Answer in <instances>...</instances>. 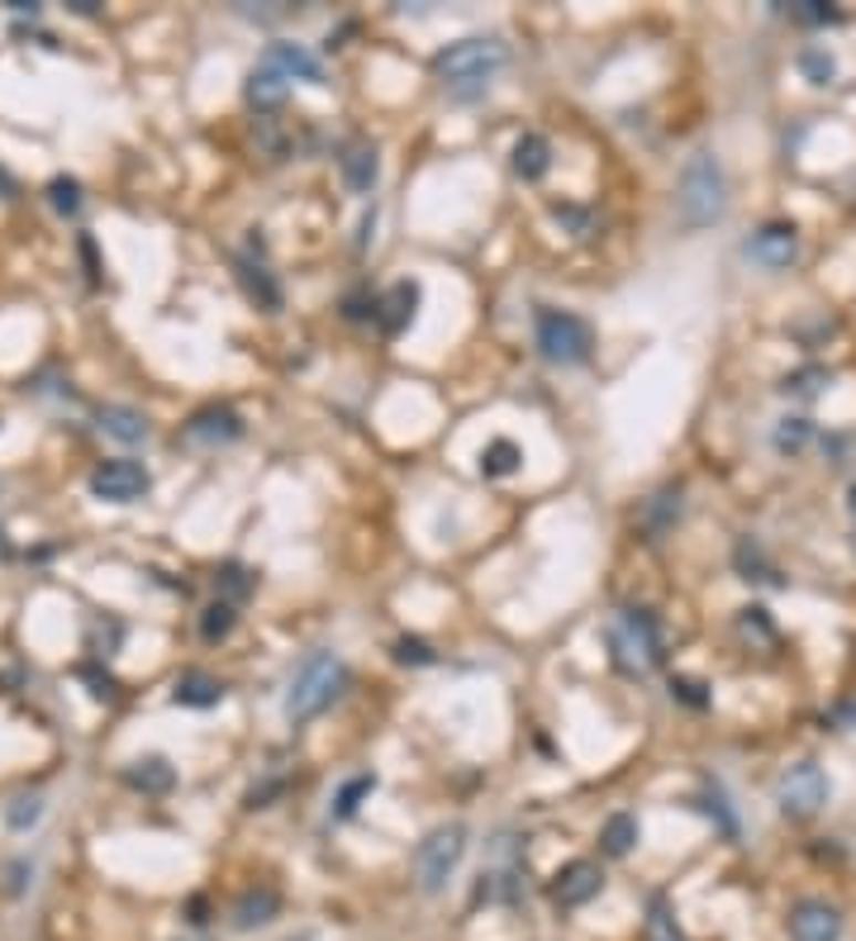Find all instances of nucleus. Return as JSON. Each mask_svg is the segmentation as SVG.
I'll list each match as a JSON object with an SVG mask.
<instances>
[{
  "label": "nucleus",
  "mask_w": 856,
  "mask_h": 941,
  "mask_svg": "<svg viewBox=\"0 0 856 941\" xmlns=\"http://www.w3.org/2000/svg\"><path fill=\"white\" fill-rule=\"evenodd\" d=\"M833 723H847V728H856V704H837V709H833Z\"/></svg>",
  "instance_id": "obj_42"
},
{
  "label": "nucleus",
  "mask_w": 856,
  "mask_h": 941,
  "mask_svg": "<svg viewBox=\"0 0 856 941\" xmlns=\"http://www.w3.org/2000/svg\"><path fill=\"white\" fill-rule=\"evenodd\" d=\"M847 509H852V519H856V481H852V490H847Z\"/></svg>",
  "instance_id": "obj_44"
},
{
  "label": "nucleus",
  "mask_w": 856,
  "mask_h": 941,
  "mask_svg": "<svg viewBox=\"0 0 856 941\" xmlns=\"http://www.w3.org/2000/svg\"><path fill=\"white\" fill-rule=\"evenodd\" d=\"M67 6H72L76 14H95V0H67Z\"/></svg>",
  "instance_id": "obj_43"
},
{
  "label": "nucleus",
  "mask_w": 856,
  "mask_h": 941,
  "mask_svg": "<svg viewBox=\"0 0 856 941\" xmlns=\"http://www.w3.org/2000/svg\"><path fill=\"white\" fill-rule=\"evenodd\" d=\"M808 442H814V424H808V419H781V424H775V433H771V448L781 457H800Z\"/></svg>",
  "instance_id": "obj_27"
},
{
  "label": "nucleus",
  "mask_w": 856,
  "mask_h": 941,
  "mask_svg": "<svg viewBox=\"0 0 856 941\" xmlns=\"http://www.w3.org/2000/svg\"><path fill=\"white\" fill-rule=\"evenodd\" d=\"M671 694L680 699V704H690V709H704V704H709L704 684H700V680H690V676H676V680H671Z\"/></svg>",
  "instance_id": "obj_38"
},
{
  "label": "nucleus",
  "mask_w": 856,
  "mask_h": 941,
  "mask_svg": "<svg viewBox=\"0 0 856 941\" xmlns=\"http://www.w3.org/2000/svg\"><path fill=\"white\" fill-rule=\"evenodd\" d=\"M800 72H804L814 86H833L837 62H833L828 48H804V53H800Z\"/></svg>",
  "instance_id": "obj_31"
},
{
  "label": "nucleus",
  "mask_w": 856,
  "mask_h": 941,
  "mask_svg": "<svg viewBox=\"0 0 856 941\" xmlns=\"http://www.w3.org/2000/svg\"><path fill=\"white\" fill-rule=\"evenodd\" d=\"M395 661H400V666H434L438 657H434V647H428L424 637H400V642H395Z\"/></svg>",
  "instance_id": "obj_34"
},
{
  "label": "nucleus",
  "mask_w": 856,
  "mask_h": 941,
  "mask_svg": "<svg viewBox=\"0 0 856 941\" xmlns=\"http://www.w3.org/2000/svg\"><path fill=\"white\" fill-rule=\"evenodd\" d=\"M338 171H343V181H347L353 196H372L376 181H380V153H376V143H367V138L347 143L343 157H338Z\"/></svg>",
  "instance_id": "obj_13"
},
{
  "label": "nucleus",
  "mask_w": 856,
  "mask_h": 941,
  "mask_svg": "<svg viewBox=\"0 0 856 941\" xmlns=\"http://www.w3.org/2000/svg\"><path fill=\"white\" fill-rule=\"evenodd\" d=\"M647 937H653V941H686V937H680V928H676V918L666 913V903H661V899H653V918H647Z\"/></svg>",
  "instance_id": "obj_36"
},
{
  "label": "nucleus",
  "mask_w": 856,
  "mask_h": 941,
  "mask_svg": "<svg viewBox=\"0 0 856 941\" xmlns=\"http://www.w3.org/2000/svg\"><path fill=\"white\" fill-rule=\"evenodd\" d=\"M171 699H177L181 709H215L219 699H225V684H219L215 676H205V671H190V676L177 680Z\"/></svg>",
  "instance_id": "obj_19"
},
{
  "label": "nucleus",
  "mask_w": 856,
  "mask_h": 941,
  "mask_svg": "<svg viewBox=\"0 0 856 941\" xmlns=\"http://www.w3.org/2000/svg\"><path fill=\"white\" fill-rule=\"evenodd\" d=\"M748 258L766 271H781L800 258V229L785 224V219H775V224H761L752 238H748Z\"/></svg>",
  "instance_id": "obj_9"
},
{
  "label": "nucleus",
  "mask_w": 856,
  "mask_h": 941,
  "mask_svg": "<svg viewBox=\"0 0 856 941\" xmlns=\"http://www.w3.org/2000/svg\"><path fill=\"white\" fill-rule=\"evenodd\" d=\"M605 637H609L618 671L647 676L661 666V624H657L653 609H618L614 624L605 628Z\"/></svg>",
  "instance_id": "obj_4"
},
{
  "label": "nucleus",
  "mask_w": 856,
  "mask_h": 941,
  "mask_svg": "<svg viewBox=\"0 0 856 941\" xmlns=\"http://www.w3.org/2000/svg\"><path fill=\"white\" fill-rule=\"evenodd\" d=\"M733 556H738V571H742V581H766V585H781V581H775V571L766 566V556H761V547H756L752 537H742Z\"/></svg>",
  "instance_id": "obj_30"
},
{
  "label": "nucleus",
  "mask_w": 856,
  "mask_h": 941,
  "mask_svg": "<svg viewBox=\"0 0 856 941\" xmlns=\"http://www.w3.org/2000/svg\"><path fill=\"white\" fill-rule=\"evenodd\" d=\"M504 62H510V43H500V39H457L434 57V72H438V82L457 95V101H476V95H481L504 72Z\"/></svg>",
  "instance_id": "obj_1"
},
{
  "label": "nucleus",
  "mask_w": 856,
  "mask_h": 941,
  "mask_svg": "<svg viewBox=\"0 0 856 941\" xmlns=\"http://www.w3.org/2000/svg\"><path fill=\"white\" fill-rule=\"evenodd\" d=\"M599 885H605V875H599L595 860H566L557 870V880H552V899L562 908H581L599 895Z\"/></svg>",
  "instance_id": "obj_10"
},
{
  "label": "nucleus",
  "mask_w": 856,
  "mask_h": 941,
  "mask_svg": "<svg viewBox=\"0 0 856 941\" xmlns=\"http://www.w3.org/2000/svg\"><path fill=\"white\" fill-rule=\"evenodd\" d=\"M828 380H833V372H823V366H800V372H790L781 380V390L795 395V400H814V395H823Z\"/></svg>",
  "instance_id": "obj_28"
},
{
  "label": "nucleus",
  "mask_w": 856,
  "mask_h": 941,
  "mask_svg": "<svg viewBox=\"0 0 856 941\" xmlns=\"http://www.w3.org/2000/svg\"><path fill=\"white\" fill-rule=\"evenodd\" d=\"M343 690H347V666L333 657V651H314L295 671L291 690H285V718H291V723H310V718H320Z\"/></svg>",
  "instance_id": "obj_3"
},
{
  "label": "nucleus",
  "mask_w": 856,
  "mask_h": 941,
  "mask_svg": "<svg viewBox=\"0 0 856 941\" xmlns=\"http://www.w3.org/2000/svg\"><path fill=\"white\" fill-rule=\"evenodd\" d=\"M148 471L138 467V461H101V467L91 471V494L95 500H105V504H134L148 494Z\"/></svg>",
  "instance_id": "obj_8"
},
{
  "label": "nucleus",
  "mask_w": 856,
  "mask_h": 941,
  "mask_svg": "<svg viewBox=\"0 0 856 941\" xmlns=\"http://www.w3.org/2000/svg\"><path fill=\"white\" fill-rule=\"evenodd\" d=\"M6 818H10L14 833H24V827H34V823L43 818V799H39V794H20V799L10 804Z\"/></svg>",
  "instance_id": "obj_33"
},
{
  "label": "nucleus",
  "mask_w": 856,
  "mask_h": 941,
  "mask_svg": "<svg viewBox=\"0 0 856 941\" xmlns=\"http://www.w3.org/2000/svg\"><path fill=\"white\" fill-rule=\"evenodd\" d=\"M101 433H109L115 442H143L148 438V419H143L138 409H129V405H105L101 409Z\"/></svg>",
  "instance_id": "obj_18"
},
{
  "label": "nucleus",
  "mask_w": 856,
  "mask_h": 941,
  "mask_svg": "<svg viewBox=\"0 0 856 941\" xmlns=\"http://www.w3.org/2000/svg\"><path fill=\"white\" fill-rule=\"evenodd\" d=\"M790 937L795 941H837L843 937V913L823 899H804L790 913Z\"/></svg>",
  "instance_id": "obj_11"
},
{
  "label": "nucleus",
  "mask_w": 856,
  "mask_h": 941,
  "mask_svg": "<svg viewBox=\"0 0 856 941\" xmlns=\"http://www.w3.org/2000/svg\"><path fill=\"white\" fill-rule=\"evenodd\" d=\"M238 281H243V291H248V300H252L258 310H267V314L281 310V285H276V276H272V271H267L262 262L243 258V262H238Z\"/></svg>",
  "instance_id": "obj_17"
},
{
  "label": "nucleus",
  "mask_w": 856,
  "mask_h": 941,
  "mask_svg": "<svg viewBox=\"0 0 856 941\" xmlns=\"http://www.w3.org/2000/svg\"><path fill=\"white\" fill-rule=\"evenodd\" d=\"M510 167H514L519 181H543L552 171V143L543 134H523L510 153Z\"/></svg>",
  "instance_id": "obj_16"
},
{
  "label": "nucleus",
  "mask_w": 856,
  "mask_h": 941,
  "mask_svg": "<svg viewBox=\"0 0 856 941\" xmlns=\"http://www.w3.org/2000/svg\"><path fill=\"white\" fill-rule=\"evenodd\" d=\"M790 20H795V24H833L837 10L828 6V0H800V6H790Z\"/></svg>",
  "instance_id": "obj_35"
},
{
  "label": "nucleus",
  "mask_w": 856,
  "mask_h": 941,
  "mask_svg": "<svg viewBox=\"0 0 856 941\" xmlns=\"http://www.w3.org/2000/svg\"><path fill=\"white\" fill-rule=\"evenodd\" d=\"M215 585H219V589H225V595H229V604H233V599H243V595H248V589H252V576H248V571H243V566H233V562H229V566H219V576H215Z\"/></svg>",
  "instance_id": "obj_37"
},
{
  "label": "nucleus",
  "mask_w": 856,
  "mask_h": 941,
  "mask_svg": "<svg viewBox=\"0 0 856 941\" xmlns=\"http://www.w3.org/2000/svg\"><path fill=\"white\" fill-rule=\"evenodd\" d=\"M775 804H781V813H790V818H814V813L828 804V775H823L814 761L790 765L781 775V785H775Z\"/></svg>",
  "instance_id": "obj_7"
},
{
  "label": "nucleus",
  "mask_w": 856,
  "mask_h": 941,
  "mask_svg": "<svg viewBox=\"0 0 856 941\" xmlns=\"http://www.w3.org/2000/svg\"><path fill=\"white\" fill-rule=\"evenodd\" d=\"M281 790H285V785H281V780H267V785H258V790H252V794H248V808H267V804H272V799H276V794H281Z\"/></svg>",
  "instance_id": "obj_40"
},
{
  "label": "nucleus",
  "mask_w": 856,
  "mask_h": 941,
  "mask_svg": "<svg viewBox=\"0 0 856 941\" xmlns=\"http://www.w3.org/2000/svg\"><path fill=\"white\" fill-rule=\"evenodd\" d=\"M633 847H638V818H633V813H609L605 827H599V851L618 860Z\"/></svg>",
  "instance_id": "obj_23"
},
{
  "label": "nucleus",
  "mask_w": 856,
  "mask_h": 941,
  "mask_svg": "<svg viewBox=\"0 0 856 941\" xmlns=\"http://www.w3.org/2000/svg\"><path fill=\"white\" fill-rule=\"evenodd\" d=\"M676 205L680 219L690 229H709L728 215V177L723 163L713 153H695L686 167H680V186H676Z\"/></svg>",
  "instance_id": "obj_2"
},
{
  "label": "nucleus",
  "mask_w": 856,
  "mask_h": 941,
  "mask_svg": "<svg viewBox=\"0 0 856 941\" xmlns=\"http://www.w3.org/2000/svg\"><path fill=\"white\" fill-rule=\"evenodd\" d=\"M124 775H129V785L143 790V794H167L171 785H177V771L167 765V756H138Z\"/></svg>",
  "instance_id": "obj_22"
},
{
  "label": "nucleus",
  "mask_w": 856,
  "mask_h": 941,
  "mask_svg": "<svg viewBox=\"0 0 856 941\" xmlns=\"http://www.w3.org/2000/svg\"><path fill=\"white\" fill-rule=\"evenodd\" d=\"M552 215H557V219H571V224H576V233H581V238L591 233V215H585V210H571V205H557V210H552Z\"/></svg>",
  "instance_id": "obj_41"
},
{
  "label": "nucleus",
  "mask_w": 856,
  "mask_h": 941,
  "mask_svg": "<svg viewBox=\"0 0 856 941\" xmlns=\"http://www.w3.org/2000/svg\"><path fill=\"white\" fill-rule=\"evenodd\" d=\"M419 310V285L415 281H395L386 295H380V305H376V324L380 333H400L409 318H415Z\"/></svg>",
  "instance_id": "obj_15"
},
{
  "label": "nucleus",
  "mask_w": 856,
  "mask_h": 941,
  "mask_svg": "<svg viewBox=\"0 0 856 941\" xmlns=\"http://www.w3.org/2000/svg\"><path fill=\"white\" fill-rule=\"evenodd\" d=\"M704 808L713 813V818H719V827H723V837H738V818H733V813H728V804H723V794H719V790H713V794H709V804H704Z\"/></svg>",
  "instance_id": "obj_39"
},
{
  "label": "nucleus",
  "mask_w": 856,
  "mask_h": 941,
  "mask_svg": "<svg viewBox=\"0 0 856 941\" xmlns=\"http://www.w3.org/2000/svg\"><path fill=\"white\" fill-rule=\"evenodd\" d=\"M233 624H238L233 604H229V599H215L210 609L200 614V637H205V642H225V637L233 632Z\"/></svg>",
  "instance_id": "obj_29"
},
{
  "label": "nucleus",
  "mask_w": 856,
  "mask_h": 941,
  "mask_svg": "<svg viewBox=\"0 0 856 941\" xmlns=\"http://www.w3.org/2000/svg\"><path fill=\"white\" fill-rule=\"evenodd\" d=\"M276 908H281L276 889H248V895L233 903V928H243V932L262 928V922H272V918H276Z\"/></svg>",
  "instance_id": "obj_20"
},
{
  "label": "nucleus",
  "mask_w": 856,
  "mask_h": 941,
  "mask_svg": "<svg viewBox=\"0 0 856 941\" xmlns=\"http://www.w3.org/2000/svg\"><path fill=\"white\" fill-rule=\"evenodd\" d=\"M519 461H523V452L514 448V442L495 438V442H486V448H481V461H476V467H481L486 481H504V475L519 471Z\"/></svg>",
  "instance_id": "obj_26"
},
{
  "label": "nucleus",
  "mask_w": 856,
  "mask_h": 941,
  "mask_svg": "<svg viewBox=\"0 0 856 941\" xmlns=\"http://www.w3.org/2000/svg\"><path fill=\"white\" fill-rule=\"evenodd\" d=\"M537 353H543L552 366H585L595 353V333L581 314L537 310Z\"/></svg>",
  "instance_id": "obj_5"
},
{
  "label": "nucleus",
  "mask_w": 856,
  "mask_h": 941,
  "mask_svg": "<svg viewBox=\"0 0 856 941\" xmlns=\"http://www.w3.org/2000/svg\"><path fill=\"white\" fill-rule=\"evenodd\" d=\"M186 438L200 442V448H219V442L243 438V419H238L229 405H210V409H200L196 419L186 424Z\"/></svg>",
  "instance_id": "obj_14"
},
{
  "label": "nucleus",
  "mask_w": 856,
  "mask_h": 941,
  "mask_svg": "<svg viewBox=\"0 0 856 941\" xmlns=\"http://www.w3.org/2000/svg\"><path fill=\"white\" fill-rule=\"evenodd\" d=\"M462 856H467V827H462V823H442V827H434V833L419 841V851H415V875H419V889H424V895H438V889L457 875Z\"/></svg>",
  "instance_id": "obj_6"
},
{
  "label": "nucleus",
  "mask_w": 856,
  "mask_h": 941,
  "mask_svg": "<svg viewBox=\"0 0 856 941\" xmlns=\"http://www.w3.org/2000/svg\"><path fill=\"white\" fill-rule=\"evenodd\" d=\"M372 790H376V775H353V780H343V790L333 794V808H328V818H333V823H347V818H357V808L372 799Z\"/></svg>",
  "instance_id": "obj_25"
},
{
  "label": "nucleus",
  "mask_w": 856,
  "mask_h": 941,
  "mask_svg": "<svg viewBox=\"0 0 856 941\" xmlns=\"http://www.w3.org/2000/svg\"><path fill=\"white\" fill-rule=\"evenodd\" d=\"M676 519H680V485H666V490L653 494V500H647V509H643V533H647V537H661Z\"/></svg>",
  "instance_id": "obj_24"
},
{
  "label": "nucleus",
  "mask_w": 856,
  "mask_h": 941,
  "mask_svg": "<svg viewBox=\"0 0 856 941\" xmlns=\"http://www.w3.org/2000/svg\"><path fill=\"white\" fill-rule=\"evenodd\" d=\"M48 200H53L58 215H76V210H82V186H76L72 177H58L53 186H48Z\"/></svg>",
  "instance_id": "obj_32"
},
{
  "label": "nucleus",
  "mask_w": 856,
  "mask_h": 941,
  "mask_svg": "<svg viewBox=\"0 0 856 941\" xmlns=\"http://www.w3.org/2000/svg\"><path fill=\"white\" fill-rule=\"evenodd\" d=\"M267 67H276L285 82H310V86H324V62L310 53L305 43H272L262 53Z\"/></svg>",
  "instance_id": "obj_12"
},
{
  "label": "nucleus",
  "mask_w": 856,
  "mask_h": 941,
  "mask_svg": "<svg viewBox=\"0 0 856 941\" xmlns=\"http://www.w3.org/2000/svg\"><path fill=\"white\" fill-rule=\"evenodd\" d=\"M285 86H291V82H285L276 67L258 62V67H252V76H248V105H252V109H281Z\"/></svg>",
  "instance_id": "obj_21"
}]
</instances>
